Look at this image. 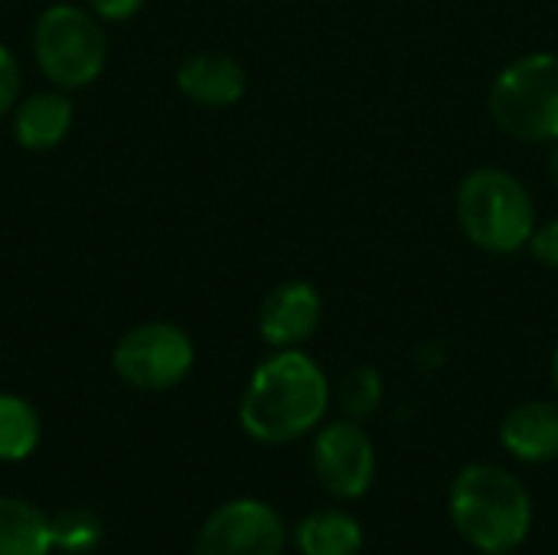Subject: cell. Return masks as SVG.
Listing matches in <instances>:
<instances>
[{
	"instance_id": "obj_4",
	"label": "cell",
	"mask_w": 558,
	"mask_h": 555,
	"mask_svg": "<svg viewBox=\"0 0 558 555\" xmlns=\"http://www.w3.org/2000/svg\"><path fill=\"white\" fill-rule=\"evenodd\" d=\"M494 124L523 144L558 141V52H526L507 62L490 82Z\"/></svg>"
},
{
	"instance_id": "obj_19",
	"label": "cell",
	"mask_w": 558,
	"mask_h": 555,
	"mask_svg": "<svg viewBox=\"0 0 558 555\" xmlns=\"http://www.w3.org/2000/svg\"><path fill=\"white\" fill-rule=\"evenodd\" d=\"M533 258L549 268V272H558V216L546 219V222H536L533 236H530V245Z\"/></svg>"
},
{
	"instance_id": "obj_2",
	"label": "cell",
	"mask_w": 558,
	"mask_h": 555,
	"mask_svg": "<svg viewBox=\"0 0 558 555\" xmlns=\"http://www.w3.org/2000/svg\"><path fill=\"white\" fill-rule=\"evenodd\" d=\"M451 520L481 553H513L533 527V500L517 474L497 464H471L454 478Z\"/></svg>"
},
{
	"instance_id": "obj_15",
	"label": "cell",
	"mask_w": 558,
	"mask_h": 555,
	"mask_svg": "<svg viewBox=\"0 0 558 555\" xmlns=\"http://www.w3.org/2000/svg\"><path fill=\"white\" fill-rule=\"evenodd\" d=\"M43 425L36 409L13 393H0V461H23L39 448Z\"/></svg>"
},
{
	"instance_id": "obj_9",
	"label": "cell",
	"mask_w": 558,
	"mask_h": 555,
	"mask_svg": "<svg viewBox=\"0 0 558 555\" xmlns=\"http://www.w3.org/2000/svg\"><path fill=\"white\" fill-rule=\"evenodd\" d=\"M324 321V301L311 281L291 278L275 285L258 307V334L271 350L307 343Z\"/></svg>"
},
{
	"instance_id": "obj_20",
	"label": "cell",
	"mask_w": 558,
	"mask_h": 555,
	"mask_svg": "<svg viewBox=\"0 0 558 555\" xmlns=\"http://www.w3.org/2000/svg\"><path fill=\"white\" fill-rule=\"evenodd\" d=\"M141 7H144V0H88V10L105 23H124V20L137 16Z\"/></svg>"
},
{
	"instance_id": "obj_3",
	"label": "cell",
	"mask_w": 558,
	"mask_h": 555,
	"mask_svg": "<svg viewBox=\"0 0 558 555\" xmlns=\"http://www.w3.org/2000/svg\"><path fill=\"white\" fill-rule=\"evenodd\" d=\"M454 216L464 239L487 255H513L536 229L533 193L504 167L471 170L454 193Z\"/></svg>"
},
{
	"instance_id": "obj_10",
	"label": "cell",
	"mask_w": 558,
	"mask_h": 555,
	"mask_svg": "<svg viewBox=\"0 0 558 555\" xmlns=\"http://www.w3.org/2000/svg\"><path fill=\"white\" fill-rule=\"evenodd\" d=\"M177 88L193 105L229 108V105L242 101V95L248 88V75L235 56L219 52V49H203V52H193L180 62Z\"/></svg>"
},
{
	"instance_id": "obj_22",
	"label": "cell",
	"mask_w": 558,
	"mask_h": 555,
	"mask_svg": "<svg viewBox=\"0 0 558 555\" xmlns=\"http://www.w3.org/2000/svg\"><path fill=\"white\" fill-rule=\"evenodd\" d=\"M553 383H556V393H558V347H556V353H553Z\"/></svg>"
},
{
	"instance_id": "obj_23",
	"label": "cell",
	"mask_w": 558,
	"mask_h": 555,
	"mask_svg": "<svg viewBox=\"0 0 558 555\" xmlns=\"http://www.w3.org/2000/svg\"><path fill=\"white\" fill-rule=\"evenodd\" d=\"M484 555H490V553H484Z\"/></svg>"
},
{
	"instance_id": "obj_13",
	"label": "cell",
	"mask_w": 558,
	"mask_h": 555,
	"mask_svg": "<svg viewBox=\"0 0 558 555\" xmlns=\"http://www.w3.org/2000/svg\"><path fill=\"white\" fill-rule=\"evenodd\" d=\"M52 520L16 497H0V555H49Z\"/></svg>"
},
{
	"instance_id": "obj_12",
	"label": "cell",
	"mask_w": 558,
	"mask_h": 555,
	"mask_svg": "<svg viewBox=\"0 0 558 555\" xmlns=\"http://www.w3.org/2000/svg\"><path fill=\"white\" fill-rule=\"evenodd\" d=\"M75 111L62 88L36 92L13 108V137L26 150H52L72 131Z\"/></svg>"
},
{
	"instance_id": "obj_18",
	"label": "cell",
	"mask_w": 558,
	"mask_h": 555,
	"mask_svg": "<svg viewBox=\"0 0 558 555\" xmlns=\"http://www.w3.org/2000/svg\"><path fill=\"white\" fill-rule=\"evenodd\" d=\"M20 88H23V72L10 46L0 43V118L10 114L20 105Z\"/></svg>"
},
{
	"instance_id": "obj_6",
	"label": "cell",
	"mask_w": 558,
	"mask_h": 555,
	"mask_svg": "<svg viewBox=\"0 0 558 555\" xmlns=\"http://www.w3.org/2000/svg\"><path fill=\"white\" fill-rule=\"evenodd\" d=\"M196 350L190 334L170 321L137 324L118 340L111 353L114 373L141 393H163L180 386L190 376Z\"/></svg>"
},
{
	"instance_id": "obj_1",
	"label": "cell",
	"mask_w": 558,
	"mask_h": 555,
	"mask_svg": "<svg viewBox=\"0 0 558 555\" xmlns=\"http://www.w3.org/2000/svg\"><path fill=\"white\" fill-rule=\"evenodd\" d=\"M330 406V383L314 357L301 347L275 350L265 363L255 366L242 406L239 422L245 435L262 445H288L314 432Z\"/></svg>"
},
{
	"instance_id": "obj_16",
	"label": "cell",
	"mask_w": 558,
	"mask_h": 555,
	"mask_svg": "<svg viewBox=\"0 0 558 555\" xmlns=\"http://www.w3.org/2000/svg\"><path fill=\"white\" fill-rule=\"evenodd\" d=\"M337 402L347 412V419H353V422L369 419L379 409V402H383V376L373 366H353L340 379Z\"/></svg>"
},
{
	"instance_id": "obj_14",
	"label": "cell",
	"mask_w": 558,
	"mask_h": 555,
	"mask_svg": "<svg viewBox=\"0 0 558 555\" xmlns=\"http://www.w3.org/2000/svg\"><path fill=\"white\" fill-rule=\"evenodd\" d=\"M301 555H356L363 550L360 523L343 510H314L298 523Z\"/></svg>"
},
{
	"instance_id": "obj_21",
	"label": "cell",
	"mask_w": 558,
	"mask_h": 555,
	"mask_svg": "<svg viewBox=\"0 0 558 555\" xmlns=\"http://www.w3.org/2000/svg\"><path fill=\"white\" fill-rule=\"evenodd\" d=\"M549 177H553V183H556L558 190V141L553 144V150H549Z\"/></svg>"
},
{
	"instance_id": "obj_8",
	"label": "cell",
	"mask_w": 558,
	"mask_h": 555,
	"mask_svg": "<svg viewBox=\"0 0 558 555\" xmlns=\"http://www.w3.org/2000/svg\"><path fill=\"white\" fill-rule=\"evenodd\" d=\"M314 471L333 497H363L376 474V448L369 432L353 419L324 425L314 438Z\"/></svg>"
},
{
	"instance_id": "obj_11",
	"label": "cell",
	"mask_w": 558,
	"mask_h": 555,
	"mask_svg": "<svg viewBox=\"0 0 558 555\" xmlns=\"http://www.w3.org/2000/svg\"><path fill=\"white\" fill-rule=\"evenodd\" d=\"M504 448L530 464H546L558 458V402L533 399L507 412L500 425Z\"/></svg>"
},
{
	"instance_id": "obj_17",
	"label": "cell",
	"mask_w": 558,
	"mask_h": 555,
	"mask_svg": "<svg viewBox=\"0 0 558 555\" xmlns=\"http://www.w3.org/2000/svg\"><path fill=\"white\" fill-rule=\"evenodd\" d=\"M101 540V523L88 510H65L52 520V546L69 553H85Z\"/></svg>"
},
{
	"instance_id": "obj_7",
	"label": "cell",
	"mask_w": 558,
	"mask_h": 555,
	"mask_svg": "<svg viewBox=\"0 0 558 555\" xmlns=\"http://www.w3.org/2000/svg\"><path fill=\"white\" fill-rule=\"evenodd\" d=\"M288 543L284 520L262 500L222 504L199 530L193 555H281Z\"/></svg>"
},
{
	"instance_id": "obj_5",
	"label": "cell",
	"mask_w": 558,
	"mask_h": 555,
	"mask_svg": "<svg viewBox=\"0 0 558 555\" xmlns=\"http://www.w3.org/2000/svg\"><path fill=\"white\" fill-rule=\"evenodd\" d=\"M33 56L56 88H88L108 62L101 20L75 3L46 7L33 26Z\"/></svg>"
}]
</instances>
